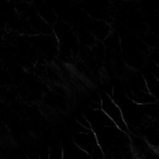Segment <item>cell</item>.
<instances>
[{"label":"cell","instance_id":"1","mask_svg":"<svg viewBox=\"0 0 159 159\" xmlns=\"http://www.w3.org/2000/svg\"><path fill=\"white\" fill-rule=\"evenodd\" d=\"M126 145H122V153L117 156L108 152L102 159H159V144H155L143 136L129 133L124 138Z\"/></svg>","mask_w":159,"mask_h":159}]
</instances>
